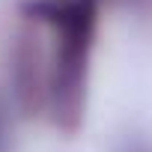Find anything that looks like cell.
I'll return each instance as SVG.
<instances>
[{
  "label": "cell",
  "mask_w": 152,
  "mask_h": 152,
  "mask_svg": "<svg viewBox=\"0 0 152 152\" xmlns=\"http://www.w3.org/2000/svg\"><path fill=\"white\" fill-rule=\"evenodd\" d=\"M140 152H143V149H140Z\"/></svg>",
  "instance_id": "3"
},
{
  "label": "cell",
  "mask_w": 152,
  "mask_h": 152,
  "mask_svg": "<svg viewBox=\"0 0 152 152\" xmlns=\"http://www.w3.org/2000/svg\"><path fill=\"white\" fill-rule=\"evenodd\" d=\"M24 15L51 30V66L42 87L54 119L72 128L81 116L87 60L99 21V0H27Z\"/></svg>",
  "instance_id": "1"
},
{
  "label": "cell",
  "mask_w": 152,
  "mask_h": 152,
  "mask_svg": "<svg viewBox=\"0 0 152 152\" xmlns=\"http://www.w3.org/2000/svg\"><path fill=\"white\" fill-rule=\"evenodd\" d=\"M0 152H9V125H6L3 107H0Z\"/></svg>",
  "instance_id": "2"
}]
</instances>
